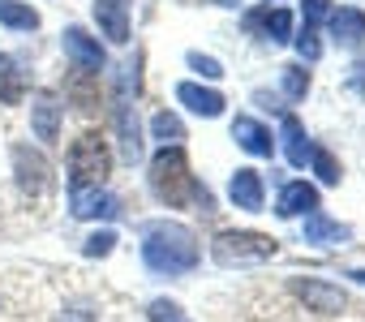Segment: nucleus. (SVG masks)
I'll return each instance as SVG.
<instances>
[{
	"instance_id": "f257e3e1",
	"label": "nucleus",
	"mask_w": 365,
	"mask_h": 322,
	"mask_svg": "<svg viewBox=\"0 0 365 322\" xmlns=\"http://www.w3.org/2000/svg\"><path fill=\"white\" fill-rule=\"evenodd\" d=\"M198 258H202V249H198L194 228L176 224V219H159V224L142 228V262L155 275H190L198 266Z\"/></svg>"
},
{
	"instance_id": "f03ea898",
	"label": "nucleus",
	"mask_w": 365,
	"mask_h": 322,
	"mask_svg": "<svg viewBox=\"0 0 365 322\" xmlns=\"http://www.w3.org/2000/svg\"><path fill=\"white\" fill-rule=\"evenodd\" d=\"M146 177H150V194L163 207H172V211L190 207V198H202V207H211V194L190 177V159H185V150H180V146H159Z\"/></svg>"
},
{
	"instance_id": "7ed1b4c3",
	"label": "nucleus",
	"mask_w": 365,
	"mask_h": 322,
	"mask_svg": "<svg viewBox=\"0 0 365 322\" xmlns=\"http://www.w3.org/2000/svg\"><path fill=\"white\" fill-rule=\"evenodd\" d=\"M138 61H125L116 69V95H112V120H116V142L120 159L138 164L142 159V125H138Z\"/></svg>"
},
{
	"instance_id": "20e7f679",
	"label": "nucleus",
	"mask_w": 365,
	"mask_h": 322,
	"mask_svg": "<svg viewBox=\"0 0 365 322\" xmlns=\"http://www.w3.org/2000/svg\"><path fill=\"white\" fill-rule=\"evenodd\" d=\"M275 254H279V241L267 232H254V228H228L211 241V258L220 266H254V262H267Z\"/></svg>"
},
{
	"instance_id": "39448f33",
	"label": "nucleus",
	"mask_w": 365,
	"mask_h": 322,
	"mask_svg": "<svg viewBox=\"0 0 365 322\" xmlns=\"http://www.w3.org/2000/svg\"><path fill=\"white\" fill-rule=\"evenodd\" d=\"M108 172H112V150L95 129H86L69 146V189H95L103 185Z\"/></svg>"
},
{
	"instance_id": "423d86ee",
	"label": "nucleus",
	"mask_w": 365,
	"mask_h": 322,
	"mask_svg": "<svg viewBox=\"0 0 365 322\" xmlns=\"http://www.w3.org/2000/svg\"><path fill=\"white\" fill-rule=\"evenodd\" d=\"M61 48H65V56H69L82 73H99V69L108 65V52L99 48V39L86 35L82 26H69V31L61 35Z\"/></svg>"
},
{
	"instance_id": "0eeeda50",
	"label": "nucleus",
	"mask_w": 365,
	"mask_h": 322,
	"mask_svg": "<svg viewBox=\"0 0 365 322\" xmlns=\"http://www.w3.org/2000/svg\"><path fill=\"white\" fill-rule=\"evenodd\" d=\"M61 99H56V90H39L35 99H31V129H35V137L43 142V146H56V137H61Z\"/></svg>"
},
{
	"instance_id": "6e6552de",
	"label": "nucleus",
	"mask_w": 365,
	"mask_h": 322,
	"mask_svg": "<svg viewBox=\"0 0 365 322\" xmlns=\"http://www.w3.org/2000/svg\"><path fill=\"white\" fill-rule=\"evenodd\" d=\"M14 172H18V185L26 194H43L52 185V168H48V159L31 146H14Z\"/></svg>"
},
{
	"instance_id": "1a4fd4ad",
	"label": "nucleus",
	"mask_w": 365,
	"mask_h": 322,
	"mask_svg": "<svg viewBox=\"0 0 365 322\" xmlns=\"http://www.w3.org/2000/svg\"><path fill=\"white\" fill-rule=\"evenodd\" d=\"M292 288H297V296H301L314 313H322V318H331V313H339V309L348 305V296H344L331 279H309V275H305V279H297Z\"/></svg>"
},
{
	"instance_id": "9d476101",
	"label": "nucleus",
	"mask_w": 365,
	"mask_h": 322,
	"mask_svg": "<svg viewBox=\"0 0 365 322\" xmlns=\"http://www.w3.org/2000/svg\"><path fill=\"white\" fill-rule=\"evenodd\" d=\"M69 211L78 219H116L120 215V202L103 185H95V189H69Z\"/></svg>"
},
{
	"instance_id": "9b49d317",
	"label": "nucleus",
	"mask_w": 365,
	"mask_h": 322,
	"mask_svg": "<svg viewBox=\"0 0 365 322\" xmlns=\"http://www.w3.org/2000/svg\"><path fill=\"white\" fill-rule=\"evenodd\" d=\"M301 237H305V245H314V249H335V245L352 241V228L339 224V219H331V215H322V211H314V215H305Z\"/></svg>"
},
{
	"instance_id": "f8f14e48",
	"label": "nucleus",
	"mask_w": 365,
	"mask_h": 322,
	"mask_svg": "<svg viewBox=\"0 0 365 322\" xmlns=\"http://www.w3.org/2000/svg\"><path fill=\"white\" fill-rule=\"evenodd\" d=\"M327 31H331V39L339 43V48H361V39H365V9H356V5H339V9H331V18H327Z\"/></svg>"
},
{
	"instance_id": "ddd939ff",
	"label": "nucleus",
	"mask_w": 365,
	"mask_h": 322,
	"mask_svg": "<svg viewBox=\"0 0 365 322\" xmlns=\"http://www.w3.org/2000/svg\"><path fill=\"white\" fill-rule=\"evenodd\" d=\"M232 142H237L245 155H254V159H271V150H275L271 129H267L262 120H254V116H237V120H232Z\"/></svg>"
},
{
	"instance_id": "4468645a",
	"label": "nucleus",
	"mask_w": 365,
	"mask_h": 322,
	"mask_svg": "<svg viewBox=\"0 0 365 322\" xmlns=\"http://www.w3.org/2000/svg\"><path fill=\"white\" fill-rule=\"evenodd\" d=\"M228 198L241 207V211H262V202H267V185H262V172H254V168H237L232 172V181H228Z\"/></svg>"
},
{
	"instance_id": "2eb2a0df",
	"label": "nucleus",
	"mask_w": 365,
	"mask_h": 322,
	"mask_svg": "<svg viewBox=\"0 0 365 322\" xmlns=\"http://www.w3.org/2000/svg\"><path fill=\"white\" fill-rule=\"evenodd\" d=\"M318 211V189L309 181H288L275 198V215L279 219H297V215H314Z\"/></svg>"
},
{
	"instance_id": "dca6fc26",
	"label": "nucleus",
	"mask_w": 365,
	"mask_h": 322,
	"mask_svg": "<svg viewBox=\"0 0 365 322\" xmlns=\"http://www.w3.org/2000/svg\"><path fill=\"white\" fill-rule=\"evenodd\" d=\"M95 22L103 31V39L112 43H129V0H95Z\"/></svg>"
},
{
	"instance_id": "f3484780",
	"label": "nucleus",
	"mask_w": 365,
	"mask_h": 322,
	"mask_svg": "<svg viewBox=\"0 0 365 322\" xmlns=\"http://www.w3.org/2000/svg\"><path fill=\"white\" fill-rule=\"evenodd\" d=\"M176 103H185L190 112H198V116H207V120L224 116V108H228L220 90H211V86H198V82H180V86H176Z\"/></svg>"
},
{
	"instance_id": "a211bd4d",
	"label": "nucleus",
	"mask_w": 365,
	"mask_h": 322,
	"mask_svg": "<svg viewBox=\"0 0 365 322\" xmlns=\"http://www.w3.org/2000/svg\"><path fill=\"white\" fill-rule=\"evenodd\" d=\"M279 142H284V159H288L292 168H305V164H309V150H314V142H309L305 125H301L292 112H284V120H279Z\"/></svg>"
},
{
	"instance_id": "6ab92c4d",
	"label": "nucleus",
	"mask_w": 365,
	"mask_h": 322,
	"mask_svg": "<svg viewBox=\"0 0 365 322\" xmlns=\"http://www.w3.org/2000/svg\"><path fill=\"white\" fill-rule=\"evenodd\" d=\"M245 26H250V31H258V26H262V35H267L271 43H292V14H288L284 5H275V9L267 5L262 14H250V18H245Z\"/></svg>"
},
{
	"instance_id": "aec40b11",
	"label": "nucleus",
	"mask_w": 365,
	"mask_h": 322,
	"mask_svg": "<svg viewBox=\"0 0 365 322\" xmlns=\"http://www.w3.org/2000/svg\"><path fill=\"white\" fill-rule=\"evenodd\" d=\"M65 95L73 99V108L78 112H91V108H99V73H73L69 78V86H65Z\"/></svg>"
},
{
	"instance_id": "412c9836",
	"label": "nucleus",
	"mask_w": 365,
	"mask_h": 322,
	"mask_svg": "<svg viewBox=\"0 0 365 322\" xmlns=\"http://www.w3.org/2000/svg\"><path fill=\"white\" fill-rule=\"evenodd\" d=\"M0 26H9V31H39V9L22 5V0H0Z\"/></svg>"
},
{
	"instance_id": "4be33fe9",
	"label": "nucleus",
	"mask_w": 365,
	"mask_h": 322,
	"mask_svg": "<svg viewBox=\"0 0 365 322\" xmlns=\"http://www.w3.org/2000/svg\"><path fill=\"white\" fill-rule=\"evenodd\" d=\"M150 133H155V142H159V146H180V142H185V125H180V116H176V112H155Z\"/></svg>"
},
{
	"instance_id": "5701e85b",
	"label": "nucleus",
	"mask_w": 365,
	"mask_h": 322,
	"mask_svg": "<svg viewBox=\"0 0 365 322\" xmlns=\"http://www.w3.org/2000/svg\"><path fill=\"white\" fill-rule=\"evenodd\" d=\"M0 103H22V69L14 56H0Z\"/></svg>"
},
{
	"instance_id": "b1692460",
	"label": "nucleus",
	"mask_w": 365,
	"mask_h": 322,
	"mask_svg": "<svg viewBox=\"0 0 365 322\" xmlns=\"http://www.w3.org/2000/svg\"><path fill=\"white\" fill-rule=\"evenodd\" d=\"M309 168H314V177H318L322 185H339V177H344V168L335 164V155H331L327 146H314V150H309Z\"/></svg>"
},
{
	"instance_id": "393cba45",
	"label": "nucleus",
	"mask_w": 365,
	"mask_h": 322,
	"mask_svg": "<svg viewBox=\"0 0 365 322\" xmlns=\"http://www.w3.org/2000/svg\"><path fill=\"white\" fill-rule=\"evenodd\" d=\"M279 86H284V99H305L309 95V73H305V65L297 61V65H284L279 69Z\"/></svg>"
},
{
	"instance_id": "a878e982",
	"label": "nucleus",
	"mask_w": 365,
	"mask_h": 322,
	"mask_svg": "<svg viewBox=\"0 0 365 322\" xmlns=\"http://www.w3.org/2000/svg\"><path fill=\"white\" fill-rule=\"evenodd\" d=\"M146 322H194L185 309H180L176 301H168V296H159V301H150L146 305Z\"/></svg>"
},
{
	"instance_id": "bb28decb",
	"label": "nucleus",
	"mask_w": 365,
	"mask_h": 322,
	"mask_svg": "<svg viewBox=\"0 0 365 322\" xmlns=\"http://www.w3.org/2000/svg\"><path fill=\"white\" fill-rule=\"evenodd\" d=\"M292 43H297V56H301V65H314V61L322 56V43H318V26H301V31L292 35Z\"/></svg>"
},
{
	"instance_id": "cd10ccee",
	"label": "nucleus",
	"mask_w": 365,
	"mask_h": 322,
	"mask_svg": "<svg viewBox=\"0 0 365 322\" xmlns=\"http://www.w3.org/2000/svg\"><path fill=\"white\" fill-rule=\"evenodd\" d=\"M112 249H116V232H112V228L91 232V237H86V245H82V254H86V258H108Z\"/></svg>"
},
{
	"instance_id": "c85d7f7f",
	"label": "nucleus",
	"mask_w": 365,
	"mask_h": 322,
	"mask_svg": "<svg viewBox=\"0 0 365 322\" xmlns=\"http://www.w3.org/2000/svg\"><path fill=\"white\" fill-rule=\"evenodd\" d=\"M190 69H194L198 78H207V82H220V78H224V65H220L215 56H202V52H190Z\"/></svg>"
},
{
	"instance_id": "c756f323",
	"label": "nucleus",
	"mask_w": 365,
	"mask_h": 322,
	"mask_svg": "<svg viewBox=\"0 0 365 322\" xmlns=\"http://www.w3.org/2000/svg\"><path fill=\"white\" fill-rule=\"evenodd\" d=\"M56 322H99V313H95V305L73 301V305H65V309H61V318H56Z\"/></svg>"
},
{
	"instance_id": "7c9ffc66",
	"label": "nucleus",
	"mask_w": 365,
	"mask_h": 322,
	"mask_svg": "<svg viewBox=\"0 0 365 322\" xmlns=\"http://www.w3.org/2000/svg\"><path fill=\"white\" fill-rule=\"evenodd\" d=\"M322 18H331V0H305V26H318Z\"/></svg>"
},
{
	"instance_id": "2f4dec72",
	"label": "nucleus",
	"mask_w": 365,
	"mask_h": 322,
	"mask_svg": "<svg viewBox=\"0 0 365 322\" xmlns=\"http://www.w3.org/2000/svg\"><path fill=\"white\" fill-rule=\"evenodd\" d=\"M348 279H356V284H365V266H361V271H352Z\"/></svg>"
},
{
	"instance_id": "473e14b6",
	"label": "nucleus",
	"mask_w": 365,
	"mask_h": 322,
	"mask_svg": "<svg viewBox=\"0 0 365 322\" xmlns=\"http://www.w3.org/2000/svg\"><path fill=\"white\" fill-rule=\"evenodd\" d=\"M267 5H271V0H267Z\"/></svg>"
}]
</instances>
